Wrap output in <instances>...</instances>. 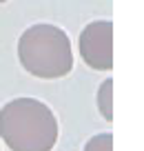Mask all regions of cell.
I'll list each match as a JSON object with an SVG mask.
<instances>
[{
    "label": "cell",
    "mask_w": 144,
    "mask_h": 151,
    "mask_svg": "<svg viewBox=\"0 0 144 151\" xmlns=\"http://www.w3.org/2000/svg\"><path fill=\"white\" fill-rule=\"evenodd\" d=\"M2 2H7V0H0V5H2Z\"/></svg>",
    "instance_id": "8992f818"
},
{
    "label": "cell",
    "mask_w": 144,
    "mask_h": 151,
    "mask_svg": "<svg viewBox=\"0 0 144 151\" xmlns=\"http://www.w3.org/2000/svg\"><path fill=\"white\" fill-rule=\"evenodd\" d=\"M98 109L104 116V120H109V122L113 120V78H107V80L100 85V89H98Z\"/></svg>",
    "instance_id": "277c9868"
},
{
    "label": "cell",
    "mask_w": 144,
    "mask_h": 151,
    "mask_svg": "<svg viewBox=\"0 0 144 151\" xmlns=\"http://www.w3.org/2000/svg\"><path fill=\"white\" fill-rule=\"evenodd\" d=\"M0 138L11 151H51L58 120L51 107L36 98H14L0 109Z\"/></svg>",
    "instance_id": "6da1fadb"
},
{
    "label": "cell",
    "mask_w": 144,
    "mask_h": 151,
    "mask_svg": "<svg viewBox=\"0 0 144 151\" xmlns=\"http://www.w3.org/2000/svg\"><path fill=\"white\" fill-rule=\"evenodd\" d=\"M80 56L91 69H113V22L95 20L89 22L80 33Z\"/></svg>",
    "instance_id": "3957f363"
},
{
    "label": "cell",
    "mask_w": 144,
    "mask_h": 151,
    "mask_svg": "<svg viewBox=\"0 0 144 151\" xmlns=\"http://www.w3.org/2000/svg\"><path fill=\"white\" fill-rule=\"evenodd\" d=\"M84 151H113V133H98L84 145Z\"/></svg>",
    "instance_id": "5b68a950"
},
{
    "label": "cell",
    "mask_w": 144,
    "mask_h": 151,
    "mask_svg": "<svg viewBox=\"0 0 144 151\" xmlns=\"http://www.w3.org/2000/svg\"><path fill=\"white\" fill-rule=\"evenodd\" d=\"M18 60L36 78L56 80L64 78L73 69L71 40L56 24H33L24 29L18 40Z\"/></svg>",
    "instance_id": "7a4b0ae2"
}]
</instances>
